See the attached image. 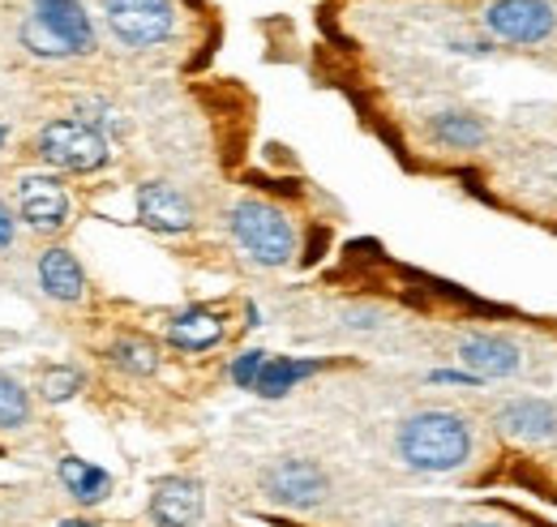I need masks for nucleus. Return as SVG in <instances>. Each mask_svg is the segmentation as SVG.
Here are the masks:
<instances>
[{"label":"nucleus","mask_w":557,"mask_h":527,"mask_svg":"<svg viewBox=\"0 0 557 527\" xmlns=\"http://www.w3.org/2000/svg\"><path fill=\"white\" fill-rule=\"evenodd\" d=\"M395 459L417 476H455L476 455V429L463 412L417 407L395 425Z\"/></svg>","instance_id":"f257e3e1"},{"label":"nucleus","mask_w":557,"mask_h":527,"mask_svg":"<svg viewBox=\"0 0 557 527\" xmlns=\"http://www.w3.org/2000/svg\"><path fill=\"white\" fill-rule=\"evenodd\" d=\"M223 228H227L232 245L253 266L283 270V266L296 262V254H300V228H296V219L271 198H253V194L236 198L223 210Z\"/></svg>","instance_id":"f03ea898"},{"label":"nucleus","mask_w":557,"mask_h":527,"mask_svg":"<svg viewBox=\"0 0 557 527\" xmlns=\"http://www.w3.org/2000/svg\"><path fill=\"white\" fill-rule=\"evenodd\" d=\"M26 155L44 172H57V176H95L112 163V142L95 121L57 117V121H44L30 133Z\"/></svg>","instance_id":"7ed1b4c3"},{"label":"nucleus","mask_w":557,"mask_h":527,"mask_svg":"<svg viewBox=\"0 0 557 527\" xmlns=\"http://www.w3.org/2000/svg\"><path fill=\"white\" fill-rule=\"evenodd\" d=\"M17 35L44 61H73L99 48L95 22L82 9V0H30Z\"/></svg>","instance_id":"20e7f679"},{"label":"nucleus","mask_w":557,"mask_h":527,"mask_svg":"<svg viewBox=\"0 0 557 527\" xmlns=\"http://www.w3.org/2000/svg\"><path fill=\"white\" fill-rule=\"evenodd\" d=\"M176 0H103V26L129 52L163 48L176 35Z\"/></svg>","instance_id":"39448f33"},{"label":"nucleus","mask_w":557,"mask_h":527,"mask_svg":"<svg viewBox=\"0 0 557 527\" xmlns=\"http://www.w3.org/2000/svg\"><path fill=\"white\" fill-rule=\"evenodd\" d=\"M481 26L488 39L506 48H536L557 35V4L554 0H485Z\"/></svg>","instance_id":"423d86ee"},{"label":"nucleus","mask_w":557,"mask_h":527,"mask_svg":"<svg viewBox=\"0 0 557 527\" xmlns=\"http://www.w3.org/2000/svg\"><path fill=\"white\" fill-rule=\"evenodd\" d=\"M262 498L283 511H318L331 498V471L318 459L283 455L262 471Z\"/></svg>","instance_id":"0eeeda50"},{"label":"nucleus","mask_w":557,"mask_h":527,"mask_svg":"<svg viewBox=\"0 0 557 527\" xmlns=\"http://www.w3.org/2000/svg\"><path fill=\"white\" fill-rule=\"evenodd\" d=\"M13 210L17 223L35 236H61L73 223V198L52 172H26L13 185Z\"/></svg>","instance_id":"6e6552de"},{"label":"nucleus","mask_w":557,"mask_h":527,"mask_svg":"<svg viewBox=\"0 0 557 527\" xmlns=\"http://www.w3.org/2000/svg\"><path fill=\"white\" fill-rule=\"evenodd\" d=\"M146 515H150L154 527H202V519H207V489H202V480L185 476V471L159 476L150 485Z\"/></svg>","instance_id":"1a4fd4ad"},{"label":"nucleus","mask_w":557,"mask_h":527,"mask_svg":"<svg viewBox=\"0 0 557 527\" xmlns=\"http://www.w3.org/2000/svg\"><path fill=\"white\" fill-rule=\"evenodd\" d=\"M455 360L476 382H506L523 369V347L515 339L497 334V330H472L455 343Z\"/></svg>","instance_id":"9d476101"},{"label":"nucleus","mask_w":557,"mask_h":527,"mask_svg":"<svg viewBox=\"0 0 557 527\" xmlns=\"http://www.w3.org/2000/svg\"><path fill=\"white\" fill-rule=\"evenodd\" d=\"M493 429L510 442H523V446H541V442H554L557 438V407L549 399L536 395H519L506 399L497 412H493Z\"/></svg>","instance_id":"9b49d317"},{"label":"nucleus","mask_w":557,"mask_h":527,"mask_svg":"<svg viewBox=\"0 0 557 527\" xmlns=\"http://www.w3.org/2000/svg\"><path fill=\"white\" fill-rule=\"evenodd\" d=\"M134 201H138V223L150 228V232H159V236H181V232H189L198 223V210H194L189 194H181L168 181L138 185V198Z\"/></svg>","instance_id":"f8f14e48"},{"label":"nucleus","mask_w":557,"mask_h":527,"mask_svg":"<svg viewBox=\"0 0 557 527\" xmlns=\"http://www.w3.org/2000/svg\"><path fill=\"white\" fill-rule=\"evenodd\" d=\"M35 279H39L44 296L57 301V305H82L86 292H90L86 266L77 262V254L65 249V245H48V249H39V258H35Z\"/></svg>","instance_id":"ddd939ff"},{"label":"nucleus","mask_w":557,"mask_h":527,"mask_svg":"<svg viewBox=\"0 0 557 527\" xmlns=\"http://www.w3.org/2000/svg\"><path fill=\"white\" fill-rule=\"evenodd\" d=\"M163 339H168L176 352L202 356V352L219 347V343L227 339V318H223L219 309H210V305H189V309H181V314L168 318Z\"/></svg>","instance_id":"4468645a"},{"label":"nucleus","mask_w":557,"mask_h":527,"mask_svg":"<svg viewBox=\"0 0 557 527\" xmlns=\"http://www.w3.org/2000/svg\"><path fill=\"white\" fill-rule=\"evenodd\" d=\"M57 480H61V489L70 493L82 511L103 506V502L112 498V489H116V480H112L108 467L82 459V455H61V459H57Z\"/></svg>","instance_id":"2eb2a0df"},{"label":"nucleus","mask_w":557,"mask_h":527,"mask_svg":"<svg viewBox=\"0 0 557 527\" xmlns=\"http://www.w3.org/2000/svg\"><path fill=\"white\" fill-rule=\"evenodd\" d=\"M424 133H429L433 146L459 150V155L481 150L488 142V125L476 112H463V108H442V112H433V117L424 121Z\"/></svg>","instance_id":"dca6fc26"},{"label":"nucleus","mask_w":557,"mask_h":527,"mask_svg":"<svg viewBox=\"0 0 557 527\" xmlns=\"http://www.w3.org/2000/svg\"><path fill=\"white\" fill-rule=\"evenodd\" d=\"M326 369V360H305V356H267L262 360V373L253 382V395L262 399H283L287 391H296L300 382L318 378Z\"/></svg>","instance_id":"f3484780"},{"label":"nucleus","mask_w":557,"mask_h":527,"mask_svg":"<svg viewBox=\"0 0 557 527\" xmlns=\"http://www.w3.org/2000/svg\"><path fill=\"white\" fill-rule=\"evenodd\" d=\"M103 356H108L112 369H121V373H129V378H150V373H159V365H163L159 343L146 339V334H134V330L116 334Z\"/></svg>","instance_id":"a211bd4d"},{"label":"nucleus","mask_w":557,"mask_h":527,"mask_svg":"<svg viewBox=\"0 0 557 527\" xmlns=\"http://www.w3.org/2000/svg\"><path fill=\"white\" fill-rule=\"evenodd\" d=\"M35 425V395L22 378L0 369V433H26Z\"/></svg>","instance_id":"6ab92c4d"},{"label":"nucleus","mask_w":557,"mask_h":527,"mask_svg":"<svg viewBox=\"0 0 557 527\" xmlns=\"http://www.w3.org/2000/svg\"><path fill=\"white\" fill-rule=\"evenodd\" d=\"M82 387H86V373L77 365H48L44 378H39V395L48 403H70Z\"/></svg>","instance_id":"aec40b11"},{"label":"nucleus","mask_w":557,"mask_h":527,"mask_svg":"<svg viewBox=\"0 0 557 527\" xmlns=\"http://www.w3.org/2000/svg\"><path fill=\"white\" fill-rule=\"evenodd\" d=\"M271 352H240L236 360H232V382L240 387V391H253V382H258V373H262V360H267Z\"/></svg>","instance_id":"412c9836"},{"label":"nucleus","mask_w":557,"mask_h":527,"mask_svg":"<svg viewBox=\"0 0 557 527\" xmlns=\"http://www.w3.org/2000/svg\"><path fill=\"white\" fill-rule=\"evenodd\" d=\"M17 236H22V223H17V210H13V201L0 194V254H13V245H17Z\"/></svg>","instance_id":"4be33fe9"},{"label":"nucleus","mask_w":557,"mask_h":527,"mask_svg":"<svg viewBox=\"0 0 557 527\" xmlns=\"http://www.w3.org/2000/svg\"><path fill=\"white\" fill-rule=\"evenodd\" d=\"M57 527H103L99 519H86V515H73V519H61Z\"/></svg>","instance_id":"5701e85b"},{"label":"nucleus","mask_w":557,"mask_h":527,"mask_svg":"<svg viewBox=\"0 0 557 527\" xmlns=\"http://www.w3.org/2000/svg\"><path fill=\"white\" fill-rule=\"evenodd\" d=\"M459 527H506V524H488V519H472V524H459Z\"/></svg>","instance_id":"b1692460"}]
</instances>
